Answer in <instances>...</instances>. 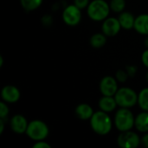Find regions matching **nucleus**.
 <instances>
[{"instance_id": "obj_1", "label": "nucleus", "mask_w": 148, "mask_h": 148, "mask_svg": "<svg viewBox=\"0 0 148 148\" xmlns=\"http://www.w3.org/2000/svg\"><path fill=\"white\" fill-rule=\"evenodd\" d=\"M89 121L92 130L98 135H108L113 128L114 121H112L108 113H106L102 110L95 112Z\"/></svg>"}, {"instance_id": "obj_2", "label": "nucleus", "mask_w": 148, "mask_h": 148, "mask_svg": "<svg viewBox=\"0 0 148 148\" xmlns=\"http://www.w3.org/2000/svg\"><path fill=\"white\" fill-rule=\"evenodd\" d=\"M111 11L109 3L105 0H92L87 7L88 17L95 22H102L109 16Z\"/></svg>"}, {"instance_id": "obj_3", "label": "nucleus", "mask_w": 148, "mask_h": 148, "mask_svg": "<svg viewBox=\"0 0 148 148\" xmlns=\"http://www.w3.org/2000/svg\"><path fill=\"white\" fill-rule=\"evenodd\" d=\"M134 122L135 116L130 108H120L116 111L114 118V125L120 132L132 130V128L134 127Z\"/></svg>"}, {"instance_id": "obj_4", "label": "nucleus", "mask_w": 148, "mask_h": 148, "mask_svg": "<svg viewBox=\"0 0 148 148\" xmlns=\"http://www.w3.org/2000/svg\"><path fill=\"white\" fill-rule=\"evenodd\" d=\"M114 98L119 108H132L138 104V94L128 87L119 88Z\"/></svg>"}, {"instance_id": "obj_5", "label": "nucleus", "mask_w": 148, "mask_h": 148, "mask_svg": "<svg viewBox=\"0 0 148 148\" xmlns=\"http://www.w3.org/2000/svg\"><path fill=\"white\" fill-rule=\"evenodd\" d=\"M49 134V126L41 120H33L29 122L25 134L34 141L44 140Z\"/></svg>"}, {"instance_id": "obj_6", "label": "nucleus", "mask_w": 148, "mask_h": 148, "mask_svg": "<svg viewBox=\"0 0 148 148\" xmlns=\"http://www.w3.org/2000/svg\"><path fill=\"white\" fill-rule=\"evenodd\" d=\"M117 144L121 148H137L141 145V138L132 130L121 132L117 137Z\"/></svg>"}, {"instance_id": "obj_7", "label": "nucleus", "mask_w": 148, "mask_h": 148, "mask_svg": "<svg viewBox=\"0 0 148 148\" xmlns=\"http://www.w3.org/2000/svg\"><path fill=\"white\" fill-rule=\"evenodd\" d=\"M82 10L74 3L68 5L62 14V17L65 24L71 27L78 25L82 21Z\"/></svg>"}, {"instance_id": "obj_8", "label": "nucleus", "mask_w": 148, "mask_h": 148, "mask_svg": "<svg viewBox=\"0 0 148 148\" xmlns=\"http://www.w3.org/2000/svg\"><path fill=\"white\" fill-rule=\"evenodd\" d=\"M99 88L102 95L114 96V95L119 89L118 81L115 77H113L111 75H106L101 80Z\"/></svg>"}, {"instance_id": "obj_9", "label": "nucleus", "mask_w": 148, "mask_h": 148, "mask_svg": "<svg viewBox=\"0 0 148 148\" xmlns=\"http://www.w3.org/2000/svg\"><path fill=\"white\" fill-rule=\"evenodd\" d=\"M121 25L118 17L108 16L104 21H102L101 24V32L105 34L108 37H113L119 34L121 29Z\"/></svg>"}, {"instance_id": "obj_10", "label": "nucleus", "mask_w": 148, "mask_h": 148, "mask_svg": "<svg viewBox=\"0 0 148 148\" xmlns=\"http://www.w3.org/2000/svg\"><path fill=\"white\" fill-rule=\"evenodd\" d=\"M21 97L20 90L14 85H6L1 90V98L7 103H16Z\"/></svg>"}, {"instance_id": "obj_11", "label": "nucleus", "mask_w": 148, "mask_h": 148, "mask_svg": "<svg viewBox=\"0 0 148 148\" xmlns=\"http://www.w3.org/2000/svg\"><path fill=\"white\" fill-rule=\"evenodd\" d=\"M29 122L27 119L22 114H15L10 121V129L17 134H23L26 133Z\"/></svg>"}, {"instance_id": "obj_12", "label": "nucleus", "mask_w": 148, "mask_h": 148, "mask_svg": "<svg viewBox=\"0 0 148 148\" xmlns=\"http://www.w3.org/2000/svg\"><path fill=\"white\" fill-rule=\"evenodd\" d=\"M98 106L100 110H102L108 114L115 110V108L118 107L114 96H107V95H102V97L99 100Z\"/></svg>"}, {"instance_id": "obj_13", "label": "nucleus", "mask_w": 148, "mask_h": 148, "mask_svg": "<svg viewBox=\"0 0 148 148\" xmlns=\"http://www.w3.org/2000/svg\"><path fill=\"white\" fill-rule=\"evenodd\" d=\"M75 115L82 121H88L90 120L93 116L95 111L93 108L88 103H81L76 106L75 109Z\"/></svg>"}, {"instance_id": "obj_14", "label": "nucleus", "mask_w": 148, "mask_h": 148, "mask_svg": "<svg viewBox=\"0 0 148 148\" xmlns=\"http://www.w3.org/2000/svg\"><path fill=\"white\" fill-rule=\"evenodd\" d=\"M134 29L140 35H148V14H140L135 17Z\"/></svg>"}, {"instance_id": "obj_15", "label": "nucleus", "mask_w": 148, "mask_h": 148, "mask_svg": "<svg viewBox=\"0 0 148 148\" xmlns=\"http://www.w3.org/2000/svg\"><path fill=\"white\" fill-rule=\"evenodd\" d=\"M134 127L140 133L145 134L148 132V112L142 111L135 116Z\"/></svg>"}, {"instance_id": "obj_16", "label": "nucleus", "mask_w": 148, "mask_h": 148, "mask_svg": "<svg viewBox=\"0 0 148 148\" xmlns=\"http://www.w3.org/2000/svg\"><path fill=\"white\" fill-rule=\"evenodd\" d=\"M118 19L120 21V23H121L122 29H125L127 30L134 29L135 17L131 12L126 11V10L122 11L121 13H120Z\"/></svg>"}, {"instance_id": "obj_17", "label": "nucleus", "mask_w": 148, "mask_h": 148, "mask_svg": "<svg viewBox=\"0 0 148 148\" xmlns=\"http://www.w3.org/2000/svg\"><path fill=\"white\" fill-rule=\"evenodd\" d=\"M107 36L105 34L101 33H95L91 36L89 39V43L90 45L95 48V49H100L102 48L106 42H107Z\"/></svg>"}, {"instance_id": "obj_18", "label": "nucleus", "mask_w": 148, "mask_h": 148, "mask_svg": "<svg viewBox=\"0 0 148 148\" xmlns=\"http://www.w3.org/2000/svg\"><path fill=\"white\" fill-rule=\"evenodd\" d=\"M138 105L142 111L148 112V88H145L138 94Z\"/></svg>"}, {"instance_id": "obj_19", "label": "nucleus", "mask_w": 148, "mask_h": 148, "mask_svg": "<svg viewBox=\"0 0 148 148\" xmlns=\"http://www.w3.org/2000/svg\"><path fill=\"white\" fill-rule=\"evenodd\" d=\"M42 2L43 0H20V4L26 11H33L38 9Z\"/></svg>"}, {"instance_id": "obj_20", "label": "nucleus", "mask_w": 148, "mask_h": 148, "mask_svg": "<svg viewBox=\"0 0 148 148\" xmlns=\"http://www.w3.org/2000/svg\"><path fill=\"white\" fill-rule=\"evenodd\" d=\"M110 9L115 13H121L126 8V0H110Z\"/></svg>"}, {"instance_id": "obj_21", "label": "nucleus", "mask_w": 148, "mask_h": 148, "mask_svg": "<svg viewBox=\"0 0 148 148\" xmlns=\"http://www.w3.org/2000/svg\"><path fill=\"white\" fill-rule=\"evenodd\" d=\"M116 80L118 81V82L121 83H124L127 81L129 75L127 73V71L126 69H118L115 73V76Z\"/></svg>"}, {"instance_id": "obj_22", "label": "nucleus", "mask_w": 148, "mask_h": 148, "mask_svg": "<svg viewBox=\"0 0 148 148\" xmlns=\"http://www.w3.org/2000/svg\"><path fill=\"white\" fill-rule=\"evenodd\" d=\"M10 113V108L8 107V103L2 101L0 102V118L5 119Z\"/></svg>"}, {"instance_id": "obj_23", "label": "nucleus", "mask_w": 148, "mask_h": 148, "mask_svg": "<svg viewBox=\"0 0 148 148\" xmlns=\"http://www.w3.org/2000/svg\"><path fill=\"white\" fill-rule=\"evenodd\" d=\"M90 3V0H74V4H75L81 10L87 9Z\"/></svg>"}, {"instance_id": "obj_24", "label": "nucleus", "mask_w": 148, "mask_h": 148, "mask_svg": "<svg viewBox=\"0 0 148 148\" xmlns=\"http://www.w3.org/2000/svg\"><path fill=\"white\" fill-rule=\"evenodd\" d=\"M33 148H51V146L44 140H39L33 145Z\"/></svg>"}, {"instance_id": "obj_25", "label": "nucleus", "mask_w": 148, "mask_h": 148, "mask_svg": "<svg viewBox=\"0 0 148 148\" xmlns=\"http://www.w3.org/2000/svg\"><path fill=\"white\" fill-rule=\"evenodd\" d=\"M126 70L127 71L128 75H129V77H134L137 72V68L134 65H131V66H127L126 68Z\"/></svg>"}, {"instance_id": "obj_26", "label": "nucleus", "mask_w": 148, "mask_h": 148, "mask_svg": "<svg viewBox=\"0 0 148 148\" xmlns=\"http://www.w3.org/2000/svg\"><path fill=\"white\" fill-rule=\"evenodd\" d=\"M141 62L143 65L148 69V49L144 50V52L141 55Z\"/></svg>"}, {"instance_id": "obj_27", "label": "nucleus", "mask_w": 148, "mask_h": 148, "mask_svg": "<svg viewBox=\"0 0 148 148\" xmlns=\"http://www.w3.org/2000/svg\"><path fill=\"white\" fill-rule=\"evenodd\" d=\"M141 145L144 147L148 148V132L145 133L144 135L141 137Z\"/></svg>"}, {"instance_id": "obj_28", "label": "nucleus", "mask_w": 148, "mask_h": 148, "mask_svg": "<svg viewBox=\"0 0 148 148\" xmlns=\"http://www.w3.org/2000/svg\"><path fill=\"white\" fill-rule=\"evenodd\" d=\"M4 130V119L0 118V134L3 133Z\"/></svg>"}, {"instance_id": "obj_29", "label": "nucleus", "mask_w": 148, "mask_h": 148, "mask_svg": "<svg viewBox=\"0 0 148 148\" xmlns=\"http://www.w3.org/2000/svg\"><path fill=\"white\" fill-rule=\"evenodd\" d=\"M144 44H145V46H146V48L148 49V35L146 36V37H145V40H144Z\"/></svg>"}, {"instance_id": "obj_30", "label": "nucleus", "mask_w": 148, "mask_h": 148, "mask_svg": "<svg viewBox=\"0 0 148 148\" xmlns=\"http://www.w3.org/2000/svg\"><path fill=\"white\" fill-rule=\"evenodd\" d=\"M3 57L0 56V67H3Z\"/></svg>"}, {"instance_id": "obj_31", "label": "nucleus", "mask_w": 148, "mask_h": 148, "mask_svg": "<svg viewBox=\"0 0 148 148\" xmlns=\"http://www.w3.org/2000/svg\"><path fill=\"white\" fill-rule=\"evenodd\" d=\"M146 80H147V82H148V71L147 72V74H146Z\"/></svg>"}]
</instances>
